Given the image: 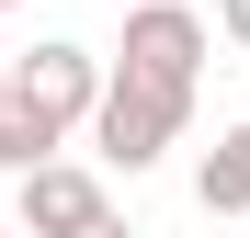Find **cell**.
Returning a JSON list of instances; mask_svg holds the SVG:
<instances>
[{"mask_svg": "<svg viewBox=\"0 0 250 238\" xmlns=\"http://www.w3.org/2000/svg\"><path fill=\"white\" fill-rule=\"evenodd\" d=\"M91 159L103 170H159L171 159V136L193 125V91H171V79H137V68H103V91H91Z\"/></svg>", "mask_w": 250, "mask_h": 238, "instance_id": "cell-1", "label": "cell"}, {"mask_svg": "<svg viewBox=\"0 0 250 238\" xmlns=\"http://www.w3.org/2000/svg\"><path fill=\"white\" fill-rule=\"evenodd\" d=\"M216 57V34H205V12H182V0H125V46L114 68L137 79H171V91H193V68Z\"/></svg>", "mask_w": 250, "mask_h": 238, "instance_id": "cell-2", "label": "cell"}, {"mask_svg": "<svg viewBox=\"0 0 250 238\" xmlns=\"http://www.w3.org/2000/svg\"><path fill=\"white\" fill-rule=\"evenodd\" d=\"M114 204V193H103V170H80V159H34V170L12 182V238H68V227H91Z\"/></svg>", "mask_w": 250, "mask_h": 238, "instance_id": "cell-3", "label": "cell"}, {"mask_svg": "<svg viewBox=\"0 0 250 238\" xmlns=\"http://www.w3.org/2000/svg\"><path fill=\"white\" fill-rule=\"evenodd\" d=\"M12 91H23V102H34V113H46V125L68 136L80 113H91V91H103V57L57 34V46H34V57H12Z\"/></svg>", "mask_w": 250, "mask_h": 238, "instance_id": "cell-4", "label": "cell"}, {"mask_svg": "<svg viewBox=\"0 0 250 238\" xmlns=\"http://www.w3.org/2000/svg\"><path fill=\"white\" fill-rule=\"evenodd\" d=\"M193 204H205V216H250V125H228L216 147H205V170H193Z\"/></svg>", "mask_w": 250, "mask_h": 238, "instance_id": "cell-5", "label": "cell"}, {"mask_svg": "<svg viewBox=\"0 0 250 238\" xmlns=\"http://www.w3.org/2000/svg\"><path fill=\"white\" fill-rule=\"evenodd\" d=\"M57 147H68V136H57V125H46V113H34L23 91H12V79H0V170L23 182L34 159H57Z\"/></svg>", "mask_w": 250, "mask_h": 238, "instance_id": "cell-6", "label": "cell"}, {"mask_svg": "<svg viewBox=\"0 0 250 238\" xmlns=\"http://www.w3.org/2000/svg\"><path fill=\"white\" fill-rule=\"evenodd\" d=\"M216 34H228V46L250 57V0H216Z\"/></svg>", "mask_w": 250, "mask_h": 238, "instance_id": "cell-7", "label": "cell"}, {"mask_svg": "<svg viewBox=\"0 0 250 238\" xmlns=\"http://www.w3.org/2000/svg\"><path fill=\"white\" fill-rule=\"evenodd\" d=\"M68 238H125V216H114V204H103V216H91V227H68Z\"/></svg>", "mask_w": 250, "mask_h": 238, "instance_id": "cell-8", "label": "cell"}, {"mask_svg": "<svg viewBox=\"0 0 250 238\" xmlns=\"http://www.w3.org/2000/svg\"><path fill=\"white\" fill-rule=\"evenodd\" d=\"M0 12H23V0H0Z\"/></svg>", "mask_w": 250, "mask_h": 238, "instance_id": "cell-9", "label": "cell"}, {"mask_svg": "<svg viewBox=\"0 0 250 238\" xmlns=\"http://www.w3.org/2000/svg\"><path fill=\"white\" fill-rule=\"evenodd\" d=\"M0 79H12V57H0Z\"/></svg>", "mask_w": 250, "mask_h": 238, "instance_id": "cell-10", "label": "cell"}, {"mask_svg": "<svg viewBox=\"0 0 250 238\" xmlns=\"http://www.w3.org/2000/svg\"><path fill=\"white\" fill-rule=\"evenodd\" d=\"M0 238H12V227H0Z\"/></svg>", "mask_w": 250, "mask_h": 238, "instance_id": "cell-11", "label": "cell"}]
</instances>
